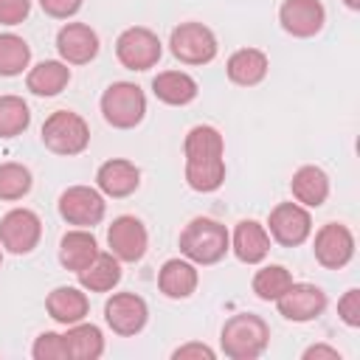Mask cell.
<instances>
[{"label":"cell","mask_w":360,"mask_h":360,"mask_svg":"<svg viewBox=\"0 0 360 360\" xmlns=\"http://www.w3.org/2000/svg\"><path fill=\"white\" fill-rule=\"evenodd\" d=\"M186 152V183L200 191H217L225 183V141L217 127L197 124L183 141Z\"/></svg>","instance_id":"6da1fadb"},{"label":"cell","mask_w":360,"mask_h":360,"mask_svg":"<svg viewBox=\"0 0 360 360\" xmlns=\"http://www.w3.org/2000/svg\"><path fill=\"white\" fill-rule=\"evenodd\" d=\"M318 360V357H326V360H340V352L335 349V346H323V343H318V346H309L307 352H304V360Z\"/></svg>","instance_id":"8d00e7d4"},{"label":"cell","mask_w":360,"mask_h":360,"mask_svg":"<svg viewBox=\"0 0 360 360\" xmlns=\"http://www.w3.org/2000/svg\"><path fill=\"white\" fill-rule=\"evenodd\" d=\"M290 191L304 208H318L329 197V177L318 166H301L290 180Z\"/></svg>","instance_id":"ffe728a7"},{"label":"cell","mask_w":360,"mask_h":360,"mask_svg":"<svg viewBox=\"0 0 360 360\" xmlns=\"http://www.w3.org/2000/svg\"><path fill=\"white\" fill-rule=\"evenodd\" d=\"M160 53H163V45H160L158 34L143 28V25H132V28L121 31L115 39V56L129 70L155 68L160 62Z\"/></svg>","instance_id":"8992f818"},{"label":"cell","mask_w":360,"mask_h":360,"mask_svg":"<svg viewBox=\"0 0 360 360\" xmlns=\"http://www.w3.org/2000/svg\"><path fill=\"white\" fill-rule=\"evenodd\" d=\"M42 143L53 155H79L90 143V127L87 121L73 110H56L42 124Z\"/></svg>","instance_id":"277c9868"},{"label":"cell","mask_w":360,"mask_h":360,"mask_svg":"<svg viewBox=\"0 0 360 360\" xmlns=\"http://www.w3.org/2000/svg\"><path fill=\"white\" fill-rule=\"evenodd\" d=\"M34 360H68V349H65V338L59 332H42L34 340L31 349Z\"/></svg>","instance_id":"1f68e13d"},{"label":"cell","mask_w":360,"mask_h":360,"mask_svg":"<svg viewBox=\"0 0 360 360\" xmlns=\"http://www.w3.org/2000/svg\"><path fill=\"white\" fill-rule=\"evenodd\" d=\"M65 338V349H68V360H98L104 354V335L96 323H70Z\"/></svg>","instance_id":"cb8c5ba5"},{"label":"cell","mask_w":360,"mask_h":360,"mask_svg":"<svg viewBox=\"0 0 360 360\" xmlns=\"http://www.w3.org/2000/svg\"><path fill=\"white\" fill-rule=\"evenodd\" d=\"M39 236H42V222L28 208H11L0 219V245L14 256L31 253L39 245Z\"/></svg>","instance_id":"9c48e42d"},{"label":"cell","mask_w":360,"mask_h":360,"mask_svg":"<svg viewBox=\"0 0 360 360\" xmlns=\"http://www.w3.org/2000/svg\"><path fill=\"white\" fill-rule=\"evenodd\" d=\"M68 82H70V68L68 62H59V59H45L34 65L25 76V87L34 96H56L68 87Z\"/></svg>","instance_id":"d4e9b609"},{"label":"cell","mask_w":360,"mask_h":360,"mask_svg":"<svg viewBox=\"0 0 360 360\" xmlns=\"http://www.w3.org/2000/svg\"><path fill=\"white\" fill-rule=\"evenodd\" d=\"M270 343V326L253 312L231 315L219 332V346L231 360H256Z\"/></svg>","instance_id":"3957f363"},{"label":"cell","mask_w":360,"mask_h":360,"mask_svg":"<svg viewBox=\"0 0 360 360\" xmlns=\"http://www.w3.org/2000/svg\"><path fill=\"white\" fill-rule=\"evenodd\" d=\"M104 211H107V202H104L101 191H96L90 186H70L59 197V217L68 225L93 228L104 219Z\"/></svg>","instance_id":"ba28073f"},{"label":"cell","mask_w":360,"mask_h":360,"mask_svg":"<svg viewBox=\"0 0 360 360\" xmlns=\"http://www.w3.org/2000/svg\"><path fill=\"white\" fill-rule=\"evenodd\" d=\"M312 250H315V259H318L321 267H326V270H340V267H346V264L352 262V256H354V236H352V231H349L346 225H340V222H326V225L315 233Z\"/></svg>","instance_id":"7c38bea8"},{"label":"cell","mask_w":360,"mask_h":360,"mask_svg":"<svg viewBox=\"0 0 360 360\" xmlns=\"http://www.w3.org/2000/svg\"><path fill=\"white\" fill-rule=\"evenodd\" d=\"M107 245L118 262H138V259H143V253L149 248V233L138 217L124 214V217L112 219V225L107 231Z\"/></svg>","instance_id":"5bb4252c"},{"label":"cell","mask_w":360,"mask_h":360,"mask_svg":"<svg viewBox=\"0 0 360 360\" xmlns=\"http://www.w3.org/2000/svg\"><path fill=\"white\" fill-rule=\"evenodd\" d=\"M276 307L278 312L287 318V321H295V323H304V321H315L323 309H326V292L315 284H307V281H292L278 298H276Z\"/></svg>","instance_id":"8fae6325"},{"label":"cell","mask_w":360,"mask_h":360,"mask_svg":"<svg viewBox=\"0 0 360 360\" xmlns=\"http://www.w3.org/2000/svg\"><path fill=\"white\" fill-rule=\"evenodd\" d=\"M267 228L270 239H276L284 248H295L307 242V236L312 233V217L301 202H278L270 211Z\"/></svg>","instance_id":"30bf717a"},{"label":"cell","mask_w":360,"mask_h":360,"mask_svg":"<svg viewBox=\"0 0 360 360\" xmlns=\"http://www.w3.org/2000/svg\"><path fill=\"white\" fill-rule=\"evenodd\" d=\"M231 248H233V253H236L239 262H245V264H259V262L270 253V233H267V228L259 225L256 219H242V222L233 228Z\"/></svg>","instance_id":"ac0fdd59"},{"label":"cell","mask_w":360,"mask_h":360,"mask_svg":"<svg viewBox=\"0 0 360 360\" xmlns=\"http://www.w3.org/2000/svg\"><path fill=\"white\" fill-rule=\"evenodd\" d=\"M197 267L186 259H169L158 273V287L166 298H188L197 290Z\"/></svg>","instance_id":"44dd1931"},{"label":"cell","mask_w":360,"mask_h":360,"mask_svg":"<svg viewBox=\"0 0 360 360\" xmlns=\"http://www.w3.org/2000/svg\"><path fill=\"white\" fill-rule=\"evenodd\" d=\"M343 3H346V8H352V11L360 8V0H343Z\"/></svg>","instance_id":"74e56055"},{"label":"cell","mask_w":360,"mask_h":360,"mask_svg":"<svg viewBox=\"0 0 360 360\" xmlns=\"http://www.w3.org/2000/svg\"><path fill=\"white\" fill-rule=\"evenodd\" d=\"M169 48L183 65H208L217 56V37L202 22H180L169 37Z\"/></svg>","instance_id":"52a82bcc"},{"label":"cell","mask_w":360,"mask_h":360,"mask_svg":"<svg viewBox=\"0 0 360 360\" xmlns=\"http://www.w3.org/2000/svg\"><path fill=\"white\" fill-rule=\"evenodd\" d=\"M96 186L101 194L107 197H129L138 186H141V172L132 160H124V158H112L107 163L98 166L96 172Z\"/></svg>","instance_id":"e0dca14e"},{"label":"cell","mask_w":360,"mask_h":360,"mask_svg":"<svg viewBox=\"0 0 360 360\" xmlns=\"http://www.w3.org/2000/svg\"><path fill=\"white\" fill-rule=\"evenodd\" d=\"M31 124L28 104L20 96H0V138H17Z\"/></svg>","instance_id":"f1b7e54d"},{"label":"cell","mask_w":360,"mask_h":360,"mask_svg":"<svg viewBox=\"0 0 360 360\" xmlns=\"http://www.w3.org/2000/svg\"><path fill=\"white\" fill-rule=\"evenodd\" d=\"M278 22L287 34L307 39L323 28L326 11H323L321 0H284L278 8Z\"/></svg>","instance_id":"9a60e30c"},{"label":"cell","mask_w":360,"mask_h":360,"mask_svg":"<svg viewBox=\"0 0 360 360\" xmlns=\"http://www.w3.org/2000/svg\"><path fill=\"white\" fill-rule=\"evenodd\" d=\"M0 262H3V253H0Z\"/></svg>","instance_id":"f35d334b"},{"label":"cell","mask_w":360,"mask_h":360,"mask_svg":"<svg viewBox=\"0 0 360 360\" xmlns=\"http://www.w3.org/2000/svg\"><path fill=\"white\" fill-rule=\"evenodd\" d=\"M45 309L48 315L56 321V323H79L84 321L90 304H87V295L79 290V287H56L51 290V295L45 298Z\"/></svg>","instance_id":"7402d4cb"},{"label":"cell","mask_w":360,"mask_h":360,"mask_svg":"<svg viewBox=\"0 0 360 360\" xmlns=\"http://www.w3.org/2000/svg\"><path fill=\"white\" fill-rule=\"evenodd\" d=\"M31 191V172L22 163H0V200H22Z\"/></svg>","instance_id":"4dcf8cb0"},{"label":"cell","mask_w":360,"mask_h":360,"mask_svg":"<svg viewBox=\"0 0 360 360\" xmlns=\"http://www.w3.org/2000/svg\"><path fill=\"white\" fill-rule=\"evenodd\" d=\"M152 93L172 107H183L197 98V82L183 70H163L152 79Z\"/></svg>","instance_id":"484cf974"},{"label":"cell","mask_w":360,"mask_h":360,"mask_svg":"<svg viewBox=\"0 0 360 360\" xmlns=\"http://www.w3.org/2000/svg\"><path fill=\"white\" fill-rule=\"evenodd\" d=\"M101 115L115 129H132L146 115V96L132 82H112L101 96Z\"/></svg>","instance_id":"5b68a950"},{"label":"cell","mask_w":360,"mask_h":360,"mask_svg":"<svg viewBox=\"0 0 360 360\" xmlns=\"http://www.w3.org/2000/svg\"><path fill=\"white\" fill-rule=\"evenodd\" d=\"M231 250V233L211 217H194L180 233V253L194 264H217Z\"/></svg>","instance_id":"7a4b0ae2"},{"label":"cell","mask_w":360,"mask_h":360,"mask_svg":"<svg viewBox=\"0 0 360 360\" xmlns=\"http://www.w3.org/2000/svg\"><path fill=\"white\" fill-rule=\"evenodd\" d=\"M172 357L174 360H214V349L211 346H205V343H186V346H177L174 352H172Z\"/></svg>","instance_id":"d590c367"},{"label":"cell","mask_w":360,"mask_h":360,"mask_svg":"<svg viewBox=\"0 0 360 360\" xmlns=\"http://www.w3.org/2000/svg\"><path fill=\"white\" fill-rule=\"evenodd\" d=\"M82 3H84V0H39L42 11H45L48 17H56V20L73 17V14L82 8Z\"/></svg>","instance_id":"e575fe53"},{"label":"cell","mask_w":360,"mask_h":360,"mask_svg":"<svg viewBox=\"0 0 360 360\" xmlns=\"http://www.w3.org/2000/svg\"><path fill=\"white\" fill-rule=\"evenodd\" d=\"M82 290L87 292H107L121 281V262L112 253H98L84 270L76 273Z\"/></svg>","instance_id":"4316f807"},{"label":"cell","mask_w":360,"mask_h":360,"mask_svg":"<svg viewBox=\"0 0 360 360\" xmlns=\"http://www.w3.org/2000/svg\"><path fill=\"white\" fill-rule=\"evenodd\" d=\"M338 315L346 326H360V290L357 287L343 292V298L338 301Z\"/></svg>","instance_id":"d6a6232c"},{"label":"cell","mask_w":360,"mask_h":360,"mask_svg":"<svg viewBox=\"0 0 360 360\" xmlns=\"http://www.w3.org/2000/svg\"><path fill=\"white\" fill-rule=\"evenodd\" d=\"M56 51L68 65H87L98 53V34L84 22H68L56 34Z\"/></svg>","instance_id":"2e32d148"},{"label":"cell","mask_w":360,"mask_h":360,"mask_svg":"<svg viewBox=\"0 0 360 360\" xmlns=\"http://www.w3.org/2000/svg\"><path fill=\"white\" fill-rule=\"evenodd\" d=\"M267 53L259 51V48H239L236 53H231L228 65H225V73L233 84L239 87H253L259 84L264 76H267Z\"/></svg>","instance_id":"d6986e66"},{"label":"cell","mask_w":360,"mask_h":360,"mask_svg":"<svg viewBox=\"0 0 360 360\" xmlns=\"http://www.w3.org/2000/svg\"><path fill=\"white\" fill-rule=\"evenodd\" d=\"M96 256H98V242H96V236H93L90 231H84V228L68 231V233L62 236V242H59V262H62V267H68V270H73V273L84 270Z\"/></svg>","instance_id":"603a6c76"},{"label":"cell","mask_w":360,"mask_h":360,"mask_svg":"<svg viewBox=\"0 0 360 360\" xmlns=\"http://www.w3.org/2000/svg\"><path fill=\"white\" fill-rule=\"evenodd\" d=\"M31 11V0H0V25H20Z\"/></svg>","instance_id":"836d02e7"},{"label":"cell","mask_w":360,"mask_h":360,"mask_svg":"<svg viewBox=\"0 0 360 360\" xmlns=\"http://www.w3.org/2000/svg\"><path fill=\"white\" fill-rule=\"evenodd\" d=\"M104 321L115 335H138L149 321V307L135 292H115L104 304Z\"/></svg>","instance_id":"4fadbf2b"},{"label":"cell","mask_w":360,"mask_h":360,"mask_svg":"<svg viewBox=\"0 0 360 360\" xmlns=\"http://www.w3.org/2000/svg\"><path fill=\"white\" fill-rule=\"evenodd\" d=\"M31 48L17 34H0V76H17L28 68Z\"/></svg>","instance_id":"83f0119b"},{"label":"cell","mask_w":360,"mask_h":360,"mask_svg":"<svg viewBox=\"0 0 360 360\" xmlns=\"http://www.w3.org/2000/svg\"><path fill=\"white\" fill-rule=\"evenodd\" d=\"M290 284H292V276H290V270L281 267V264H267V267H262V270L253 276V292H256L262 301H276Z\"/></svg>","instance_id":"f546056e"}]
</instances>
